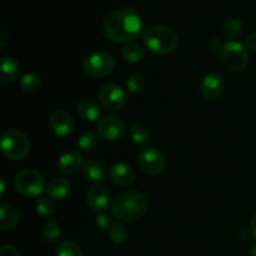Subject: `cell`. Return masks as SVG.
<instances>
[{
  "label": "cell",
  "instance_id": "6da1fadb",
  "mask_svg": "<svg viewBox=\"0 0 256 256\" xmlns=\"http://www.w3.org/2000/svg\"><path fill=\"white\" fill-rule=\"evenodd\" d=\"M142 19L135 10L129 8L114 10L104 20V35L114 42H132L142 34Z\"/></svg>",
  "mask_w": 256,
  "mask_h": 256
},
{
  "label": "cell",
  "instance_id": "7a4b0ae2",
  "mask_svg": "<svg viewBox=\"0 0 256 256\" xmlns=\"http://www.w3.org/2000/svg\"><path fill=\"white\" fill-rule=\"evenodd\" d=\"M149 202L139 192H125L112 202V212L120 222H136L148 212Z\"/></svg>",
  "mask_w": 256,
  "mask_h": 256
},
{
  "label": "cell",
  "instance_id": "3957f363",
  "mask_svg": "<svg viewBox=\"0 0 256 256\" xmlns=\"http://www.w3.org/2000/svg\"><path fill=\"white\" fill-rule=\"evenodd\" d=\"M178 35L172 28L165 25H154L144 34V44L146 49L158 55H166L174 52L178 46Z\"/></svg>",
  "mask_w": 256,
  "mask_h": 256
},
{
  "label": "cell",
  "instance_id": "277c9868",
  "mask_svg": "<svg viewBox=\"0 0 256 256\" xmlns=\"http://www.w3.org/2000/svg\"><path fill=\"white\" fill-rule=\"evenodd\" d=\"M32 144L19 130H8L2 136V152L10 160H22L29 155Z\"/></svg>",
  "mask_w": 256,
  "mask_h": 256
},
{
  "label": "cell",
  "instance_id": "5b68a950",
  "mask_svg": "<svg viewBox=\"0 0 256 256\" xmlns=\"http://www.w3.org/2000/svg\"><path fill=\"white\" fill-rule=\"evenodd\" d=\"M14 186L24 196H39L45 189V180L38 170L24 169L15 175Z\"/></svg>",
  "mask_w": 256,
  "mask_h": 256
},
{
  "label": "cell",
  "instance_id": "8992f818",
  "mask_svg": "<svg viewBox=\"0 0 256 256\" xmlns=\"http://www.w3.org/2000/svg\"><path fill=\"white\" fill-rule=\"evenodd\" d=\"M114 69V59L105 52H94L82 60V70L88 76L104 78Z\"/></svg>",
  "mask_w": 256,
  "mask_h": 256
},
{
  "label": "cell",
  "instance_id": "52a82bcc",
  "mask_svg": "<svg viewBox=\"0 0 256 256\" xmlns=\"http://www.w3.org/2000/svg\"><path fill=\"white\" fill-rule=\"evenodd\" d=\"M248 52L239 42H228L222 49V62L225 69L232 72H239L246 68Z\"/></svg>",
  "mask_w": 256,
  "mask_h": 256
},
{
  "label": "cell",
  "instance_id": "ba28073f",
  "mask_svg": "<svg viewBox=\"0 0 256 256\" xmlns=\"http://www.w3.org/2000/svg\"><path fill=\"white\" fill-rule=\"evenodd\" d=\"M98 99L104 108L118 112L126 105L128 95L122 86L109 82L100 88L98 92Z\"/></svg>",
  "mask_w": 256,
  "mask_h": 256
},
{
  "label": "cell",
  "instance_id": "9c48e42d",
  "mask_svg": "<svg viewBox=\"0 0 256 256\" xmlns=\"http://www.w3.org/2000/svg\"><path fill=\"white\" fill-rule=\"evenodd\" d=\"M138 164L145 174L159 175L165 170L166 159L164 154L155 148H145L139 152Z\"/></svg>",
  "mask_w": 256,
  "mask_h": 256
},
{
  "label": "cell",
  "instance_id": "30bf717a",
  "mask_svg": "<svg viewBox=\"0 0 256 256\" xmlns=\"http://www.w3.org/2000/svg\"><path fill=\"white\" fill-rule=\"evenodd\" d=\"M98 134L100 138L106 142H118L122 139L126 132V124L124 120L115 115H108V116L100 119L96 125Z\"/></svg>",
  "mask_w": 256,
  "mask_h": 256
},
{
  "label": "cell",
  "instance_id": "8fae6325",
  "mask_svg": "<svg viewBox=\"0 0 256 256\" xmlns=\"http://www.w3.org/2000/svg\"><path fill=\"white\" fill-rule=\"evenodd\" d=\"M49 124L52 132L59 136H68L72 134L75 129V122L72 115L62 109H56L50 114Z\"/></svg>",
  "mask_w": 256,
  "mask_h": 256
},
{
  "label": "cell",
  "instance_id": "7c38bea8",
  "mask_svg": "<svg viewBox=\"0 0 256 256\" xmlns=\"http://www.w3.org/2000/svg\"><path fill=\"white\" fill-rule=\"evenodd\" d=\"M224 80L222 75L216 72H209L202 78L200 82V94L206 100H215L222 94Z\"/></svg>",
  "mask_w": 256,
  "mask_h": 256
},
{
  "label": "cell",
  "instance_id": "4fadbf2b",
  "mask_svg": "<svg viewBox=\"0 0 256 256\" xmlns=\"http://www.w3.org/2000/svg\"><path fill=\"white\" fill-rule=\"evenodd\" d=\"M86 202L94 212H102L108 209L110 204V194L105 186L94 184L86 192Z\"/></svg>",
  "mask_w": 256,
  "mask_h": 256
},
{
  "label": "cell",
  "instance_id": "5bb4252c",
  "mask_svg": "<svg viewBox=\"0 0 256 256\" xmlns=\"http://www.w3.org/2000/svg\"><path fill=\"white\" fill-rule=\"evenodd\" d=\"M110 179L118 186L126 188L134 182L135 172L125 162H116L110 169Z\"/></svg>",
  "mask_w": 256,
  "mask_h": 256
},
{
  "label": "cell",
  "instance_id": "9a60e30c",
  "mask_svg": "<svg viewBox=\"0 0 256 256\" xmlns=\"http://www.w3.org/2000/svg\"><path fill=\"white\" fill-rule=\"evenodd\" d=\"M82 156L78 152H65L58 160V169L62 174H75L84 168Z\"/></svg>",
  "mask_w": 256,
  "mask_h": 256
},
{
  "label": "cell",
  "instance_id": "2e32d148",
  "mask_svg": "<svg viewBox=\"0 0 256 256\" xmlns=\"http://www.w3.org/2000/svg\"><path fill=\"white\" fill-rule=\"evenodd\" d=\"M20 222V212L14 205L2 204L0 206V229L2 232L12 230Z\"/></svg>",
  "mask_w": 256,
  "mask_h": 256
},
{
  "label": "cell",
  "instance_id": "e0dca14e",
  "mask_svg": "<svg viewBox=\"0 0 256 256\" xmlns=\"http://www.w3.org/2000/svg\"><path fill=\"white\" fill-rule=\"evenodd\" d=\"M82 172L88 182H100L106 179V166L99 160H89L85 162Z\"/></svg>",
  "mask_w": 256,
  "mask_h": 256
},
{
  "label": "cell",
  "instance_id": "ac0fdd59",
  "mask_svg": "<svg viewBox=\"0 0 256 256\" xmlns=\"http://www.w3.org/2000/svg\"><path fill=\"white\" fill-rule=\"evenodd\" d=\"M76 112L84 122H94L99 119L100 116V108L94 100L82 99V102H78Z\"/></svg>",
  "mask_w": 256,
  "mask_h": 256
},
{
  "label": "cell",
  "instance_id": "d6986e66",
  "mask_svg": "<svg viewBox=\"0 0 256 256\" xmlns=\"http://www.w3.org/2000/svg\"><path fill=\"white\" fill-rule=\"evenodd\" d=\"M20 72V65L14 58L12 56H2V76H0V82L2 85L10 84L14 82Z\"/></svg>",
  "mask_w": 256,
  "mask_h": 256
},
{
  "label": "cell",
  "instance_id": "ffe728a7",
  "mask_svg": "<svg viewBox=\"0 0 256 256\" xmlns=\"http://www.w3.org/2000/svg\"><path fill=\"white\" fill-rule=\"evenodd\" d=\"M70 190H72V184L65 178H54L52 182L48 184V195L52 199L55 200H62L69 195Z\"/></svg>",
  "mask_w": 256,
  "mask_h": 256
},
{
  "label": "cell",
  "instance_id": "44dd1931",
  "mask_svg": "<svg viewBox=\"0 0 256 256\" xmlns=\"http://www.w3.org/2000/svg\"><path fill=\"white\" fill-rule=\"evenodd\" d=\"M122 58L126 62L135 64V62H142L145 58V50L136 42H129L122 48Z\"/></svg>",
  "mask_w": 256,
  "mask_h": 256
},
{
  "label": "cell",
  "instance_id": "7402d4cb",
  "mask_svg": "<svg viewBox=\"0 0 256 256\" xmlns=\"http://www.w3.org/2000/svg\"><path fill=\"white\" fill-rule=\"evenodd\" d=\"M42 79L36 74L28 72L20 79V86L28 94H35L42 89Z\"/></svg>",
  "mask_w": 256,
  "mask_h": 256
},
{
  "label": "cell",
  "instance_id": "603a6c76",
  "mask_svg": "<svg viewBox=\"0 0 256 256\" xmlns=\"http://www.w3.org/2000/svg\"><path fill=\"white\" fill-rule=\"evenodd\" d=\"M130 135H132V142H136V144H146V142H150V130L146 125L144 124H134L130 129Z\"/></svg>",
  "mask_w": 256,
  "mask_h": 256
},
{
  "label": "cell",
  "instance_id": "cb8c5ba5",
  "mask_svg": "<svg viewBox=\"0 0 256 256\" xmlns=\"http://www.w3.org/2000/svg\"><path fill=\"white\" fill-rule=\"evenodd\" d=\"M128 236H129V232L124 224L120 222H112V228L109 229V238L112 242L118 245L124 244L128 240Z\"/></svg>",
  "mask_w": 256,
  "mask_h": 256
},
{
  "label": "cell",
  "instance_id": "d4e9b609",
  "mask_svg": "<svg viewBox=\"0 0 256 256\" xmlns=\"http://www.w3.org/2000/svg\"><path fill=\"white\" fill-rule=\"evenodd\" d=\"M55 254L56 256H82V249L74 242H70V240H64L60 244H58Z\"/></svg>",
  "mask_w": 256,
  "mask_h": 256
},
{
  "label": "cell",
  "instance_id": "484cf974",
  "mask_svg": "<svg viewBox=\"0 0 256 256\" xmlns=\"http://www.w3.org/2000/svg\"><path fill=\"white\" fill-rule=\"evenodd\" d=\"M242 32V22L236 18H230L222 25V35L225 38H235Z\"/></svg>",
  "mask_w": 256,
  "mask_h": 256
},
{
  "label": "cell",
  "instance_id": "4316f807",
  "mask_svg": "<svg viewBox=\"0 0 256 256\" xmlns=\"http://www.w3.org/2000/svg\"><path fill=\"white\" fill-rule=\"evenodd\" d=\"M60 234H62V229H60V226L55 222H48L42 226V236H44V239L48 242H56Z\"/></svg>",
  "mask_w": 256,
  "mask_h": 256
},
{
  "label": "cell",
  "instance_id": "83f0119b",
  "mask_svg": "<svg viewBox=\"0 0 256 256\" xmlns=\"http://www.w3.org/2000/svg\"><path fill=\"white\" fill-rule=\"evenodd\" d=\"M96 144L98 136L92 132H84L79 136V140H78V145L85 152H90V150L95 149Z\"/></svg>",
  "mask_w": 256,
  "mask_h": 256
},
{
  "label": "cell",
  "instance_id": "f1b7e54d",
  "mask_svg": "<svg viewBox=\"0 0 256 256\" xmlns=\"http://www.w3.org/2000/svg\"><path fill=\"white\" fill-rule=\"evenodd\" d=\"M126 89L132 94H139L145 89V79L139 74L130 75L126 80Z\"/></svg>",
  "mask_w": 256,
  "mask_h": 256
},
{
  "label": "cell",
  "instance_id": "f546056e",
  "mask_svg": "<svg viewBox=\"0 0 256 256\" xmlns=\"http://www.w3.org/2000/svg\"><path fill=\"white\" fill-rule=\"evenodd\" d=\"M36 212L42 216H52L55 212L54 202L46 198H40L36 202Z\"/></svg>",
  "mask_w": 256,
  "mask_h": 256
},
{
  "label": "cell",
  "instance_id": "4dcf8cb0",
  "mask_svg": "<svg viewBox=\"0 0 256 256\" xmlns=\"http://www.w3.org/2000/svg\"><path fill=\"white\" fill-rule=\"evenodd\" d=\"M112 219L108 214L105 212H102L99 216L96 218V226L102 230H108L109 228H112Z\"/></svg>",
  "mask_w": 256,
  "mask_h": 256
},
{
  "label": "cell",
  "instance_id": "1f68e13d",
  "mask_svg": "<svg viewBox=\"0 0 256 256\" xmlns=\"http://www.w3.org/2000/svg\"><path fill=\"white\" fill-rule=\"evenodd\" d=\"M0 256H22L19 250L16 248L12 246V245H4L0 249Z\"/></svg>",
  "mask_w": 256,
  "mask_h": 256
},
{
  "label": "cell",
  "instance_id": "d6a6232c",
  "mask_svg": "<svg viewBox=\"0 0 256 256\" xmlns=\"http://www.w3.org/2000/svg\"><path fill=\"white\" fill-rule=\"evenodd\" d=\"M246 48L252 52H256V32H252L246 38Z\"/></svg>",
  "mask_w": 256,
  "mask_h": 256
},
{
  "label": "cell",
  "instance_id": "836d02e7",
  "mask_svg": "<svg viewBox=\"0 0 256 256\" xmlns=\"http://www.w3.org/2000/svg\"><path fill=\"white\" fill-rule=\"evenodd\" d=\"M9 39L10 36L6 30H5V28H0V46L4 48L9 42Z\"/></svg>",
  "mask_w": 256,
  "mask_h": 256
},
{
  "label": "cell",
  "instance_id": "e575fe53",
  "mask_svg": "<svg viewBox=\"0 0 256 256\" xmlns=\"http://www.w3.org/2000/svg\"><path fill=\"white\" fill-rule=\"evenodd\" d=\"M248 236H249V234H248V230L245 229V228H242V229H240L239 232V238L242 240H246Z\"/></svg>",
  "mask_w": 256,
  "mask_h": 256
},
{
  "label": "cell",
  "instance_id": "d590c367",
  "mask_svg": "<svg viewBox=\"0 0 256 256\" xmlns=\"http://www.w3.org/2000/svg\"><path fill=\"white\" fill-rule=\"evenodd\" d=\"M252 232L256 239V214L254 215V218H252Z\"/></svg>",
  "mask_w": 256,
  "mask_h": 256
},
{
  "label": "cell",
  "instance_id": "8d00e7d4",
  "mask_svg": "<svg viewBox=\"0 0 256 256\" xmlns=\"http://www.w3.org/2000/svg\"><path fill=\"white\" fill-rule=\"evenodd\" d=\"M250 256H256V244H252L250 248Z\"/></svg>",
  "mask_w": 256,
  "mask_h": 256
},
{
  "label": "cell",
  "instance_id": "74e56055",
  "mask_svg": "<svg viewBox=\"0 0 256 256\" xmlns=\"http://www.w3.org/2000/svg\"><path fill=\"white\" fill-rule=\"evenodd\" d=\"M0 182H2V195L4 194V192H5V182H4V179H2V180H0Z\"/></svg>",
  "mask_w": 256,
  "mask_h": 256
}]
</instances>
